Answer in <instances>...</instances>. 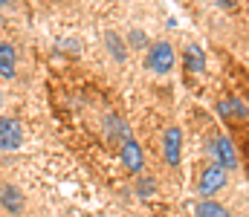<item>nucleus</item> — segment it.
<instances>
[{
    "mask_svg": "<svg viewBox=\"0 0 249 217\" xmlns=\"http://www.w3.org/2000/svg\"><path fill=\"white\" fill-rule=\"evenodd\" d=\"M223 185H226V168H220L217 162H212V165H206V168L200 171L197 191H200L203 197H212V194H217Z\"/></svg>",
    "mask_w": 249,
    "mask_h": 217,
    "instance_id": "nucleus-1",
    "label": "nucleus"
},
{
    "mask_svg": "<svg viewBox=\"0 0 249 217\" xmlns=\"http://www.w3.org/2000/svg\"><path fill=\"white\" fill-rule=\"evenodd\" d=\"M145 64H148V70H154V72H168L174 67V50H171V44H165V41L154 44L148 50Z\"/></svg>",
    "mask_w": 249,
    "mask_h": 217,
    "instance_id": "nucleus-2",
    "label": "nucleus"
},
{
    "mask_svg": "<svg viewBox=\"0 0 249 217\" xmlns=\"http://www.w3.org/2000/svg\"><path fill=\"white\" fill-rule=\"evenodd\" d=\"M23 142V128L15 122V119H9V116H0V150H18Z\"/></svg>",
    "mask_w": 249,
    "mask_h": 217,
    "instance_id": "nucleus-3",
    "label": "nucleus"
},
{
    "mask_svg": "<svg viewBox=\"0 0 249 217\" xmlns=\"http://www.w3.org/2000/svg\"><path fill=\"white\" fill-rule=\"evenodd\" d=\"M212 156H214V162H217L220 168H226V171L238 168V153H235L232 142H229V139H226L223 134L212 139Z\"/></svg>",
    "mask_w": 249,
    "mask_h": 217,
    "instance_id": "nucleus-4",
    "label": "nucleus"
},
{
    "mask_svg": "<svg viewBox=\"0 0 249 217\" xmlns=\"http://www.w3.org/2000/svg\"><path fill=\"white\" fill-rule=\"evenodd\" d=\"M180 150H183V131H180V128H168L165 136H162L165 162H168V165H177V162H180Z\"/></svg>",
    "mask_w": 249,
    "mask_h": 217,
    "instance_id": "nucleus-5",
    "label": "nucleus"
},
{
    "mask_svg": "<svg viewBox=\"0 0 249 217\" xmlns=\"http://www.w3.org/2000/svg\"><path fill=\"white\" fill-rule=\"evenodd\" d=\"M119 153H122V165L130 171V174H136V171H142V148H139V142L130 136V139H124L122 145H119Z\"/></svg>",
    "mask_w": 249,
    "mask_h": 217,
    "instance_id": "nucleus-6",
    "label": "nucleus"
},
{
    "mask_svg": "<svg viewBox=\"0 0 249 217\" xmlns=\"http://www.w3.org/2000/svg\"><path fill=\"white\" fill-rule=\"evenodd\" d=\"M0 206L12 215H20L23 212V194L15 185H0Z\"/></svg>",
    "mask_w": 249,
    "mask_h": 217,
    "instance_id": "nucleus-7",
    "label": "nucleus"
},
{
    "mask_svg": "<svg viewBox=\"0 0 249 217\" xmlns=\"http://www.w3.org/2000/svg\"><path fill=\"white\" fill-rule=\"evenodd\" d=\"M15 61H18L15 47L6 44V41H0V75L3 78H15Z\"/></svg>",
    "mask_w": 249,
    "mask_h": 217,
    "instance_id": "nucleus-8",
    "label": "nucleus"
},
{
    "mask_svg": "<svg viewBox=\"0 0 249 217\" xmlns=\"http://www.w3.org/2000/svg\"><path fill=\"white\" fill-rule=\"evenodd\" d=\"M183 61H186L188 72H203V67H206V55H203V50H200L197 44H188L186 47Z\"/></svg>",
    "mask_w": 249,
    "mask_h": 217,
    "instance_id": "nucleus-9",
    "label": "nucleus"
},
{
    "mask_svg": "<svg viewBox=\"0 0 249 217\" xmlns=\"http://www.w3.org/2000/svg\"><path fill=\"white\" fill-rule=\"evenodd\" d=\"M197 217H229V212L220 203H214V200H203L197 206Z\"/></svg>",
    "mask_w": 249,
    "mask_h": 217,
    "instance_id": "nucleus-10",
    "label": "nucleus"
},
{
    "mask_svg": "<svg viewBox=\"0 0 249 217\" xmlns=\"http://www.w3.org/2000/svg\"><path fill=\"white\" fill-rule=\"evenodd\" d=\"M220 116H235V119H244V116H247V107H244L238 99H229V101H220Z\"/></svg>",
    "mask_w": 249,
    "mask_h": 217,
    "instance_id": "nucleus-11",
    "label": "nucleus"
},
{
    "mask_svg": "<svg viewBox=\"0 0 249 217\" xmlns=\"http://www.w3.org/2000/svg\"><path fill=\"white\" fill-rule=\"evenodd\" d=\"M151 191H154V180H151V177H142V180H139V194L148 197Z\"/></svg>",
    "mask_w": 249,
    "mask_h": 217,
    "instance_id": "nucleus-12",
    "label": "nucleus"
},
{
    "mask_svg": "<svg viewBox=\"0 0 249 217\" xmlns=\"http://www.w3.org/2000/svg\"><path fill=\"white\" fill-rule=\"evenodd\" d=\"M6 3H12V0H0V6H6Z\"/></svg>",
    "mask_w": 249,
    "mask_h": 217,
    "instance_id": "nucleus-13",
    "label": "nucleus"
}]
</instances>
